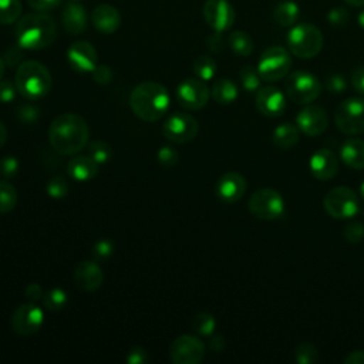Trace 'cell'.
I'll return each instance as SVG.
<instances>
[{
    "instance_id": "cell-1",
    "label": "cell",
    "mask_w": 364,
    "mask_h": 364,
    "mask_svg": "<svg viewBox=\"0 0 364 364\" xmlns=\"http://www.w3.org/2000/svg\"><path fill=\"white\" fill-rule=\"evenodd\" d=\"M90 136L85 119L73 112L55 117L48 128V141L53 149L61 155H75L81 152Z\"/></svg>"
},
{
    "instance_id": "cell-2",
    "label": "cell",
    "mask_w": 364,
    "mask_h": 364,
    "mask_svg": "<svg viewBox=\"0 0 364 364\" xmlns=\"http://www.w3.org/2000/svg\"><path fill=\"white\" fill-rule=\"evenodd\" d=\"M129 105L134 114L146 122L158 121L169 107V94L166 88L155 81L138 84L131 95Z\"/></svg>"
},
{
    "instance_id": "cell-3",
    "label": "cell",
    "mask_w": 364,
    "mask_h": 364,
    "mask_svg": "<svg viewBox=\"0 0 364 364\" xmlns=\"http://www.w3.org/2000/svg\"><path fill=\"white\" fill-rule=\"evenodd\" d=\"M55 21L43 11L21 17L16 26L17 44L26 50L46 48L55 40Z\"/></svg>"
},
{
    "instance_id": "cell-4",
    "label": "cell",
    "mask_w": 364,
    "mask_h": 364,
    "mask_svg": "<svg viewBox=\"0 0 364 364\" xmlns=\"http://www.w3.org/2000/svg\"><path fill=\"white\" fill-rule=\"evenodd\" d=\"M16 88L27 100H38L48 94L53 78L48 68L40 61L28 60L17 67Z\"/></svg>"
},
{
    "instance_id": "cell-5",
    "label": "cell",
    "mask_w": 364,
    "mask_h": 364,
    "mask_svg": "<svg viewBox=\"0 0 364 364\" xmlns=\"http://www.w3.org/2000/svg\"><path fill=\"white\" fill-rule=\"evenodd\" d=\"M323 43L321 31L309 23L293 26L287 33L289 51L299 58L316 57L321 51Z\"/></svg>"
},
{
    "instance_id": "cell-6",
    "label": "cell",
    "mask_w": 364,
    "mask_h": 364,
    "mask_svg": "<svg viewBox=\"0 0 364 364\" xmlns=\"http://www.w3.org/2000/svg\"><path fill=\"white\" fill-rule=\"evenodd\" d=\"M291 68V55L290 53L280 46H272L266 48L257 63V71L263 81L272 82L279 81L290 73Z\"/></svg>"
},
{
    "instance_id": "cell-7",
    "label": "cell",
    "mask_w": 364,
    "mask_h": 364,
    "mask_svg": "<svg viewBox=\"0 0 364 364\" xmlns=\"http://www.w3.org/2000/svg\"><path fill=\"white\" fill-rule=\"evenodd\" d=\"M286 95L297 104H310L321 92L318 78L309 71H294L287 74L284 81Z\"/></svg>"
},
{
    "instance_id": "cell-8",
    "label": "cell",
    "mask_w": 364,
    "mask_h": 364,
    "mask_svg": "<svg viewBox=\"0 0 364 364\" xmlns=\"http://www.w3.org/2000/svg\"><path fill=\"white\" fill-rule=\"evenodd\" d=\"M323 206L334 219H350L361 209L357 193L347 186H336L330 189L323 199Z\"/></svg>"
},
{
    "instance_id": "cell-9",
    "label": "cell",
    "mask_w": 364,
    "mask_h": 364,
    "mask_svg": "<svg viewBox=\"0 0 364 364\" xmlns=\"http://www.w3.org/2000/svg\"><path fill=\"white\" fill-rule=\"evenodd\" d=\"M247 208L253 216L262 220H274L284 213V199L276 189L262 188L252 193Z\"/></svg>"
},
{
    "instance_id": "cell-10",
    "label": "cell",
    "mask_w": 364,
    "mask_h": 364,
    "mask_svg": "<svg viewBox=\"0 0 364 364\" xmlns=\"http://www.w3.org/2000/svg\"><path fill=\"white\" fill-rule=\"evenodd\" d=\"M334 122L343 134L358 135L364 132V100L347 98L341 101L334 111Z\"/></svg>"
},
{
    "instance_id": "cell-11",
    "label": "cell",
    "mask_w": 364,
    "mask_h": 364,
    "mask_svg": "<svg viewBox=\"0 0 364 364\" xmlns=\"http://www.w3.org/2000/svg\"><path fill=\"white\" fill-rule=\"evenodd\" d=\"M199 131L198 121L185 112H176L166 118L162 132L164 136L175 144H185L192 141Z\"/></svg>"
},
{
    "instance_id": "cell-12",
    "label": "cell",
    "mask_w": 364,
    "mask_h": 364,
    "mask_svg": "<svg viewBox=\"0 0 364 364\" xmlns=\"http://www.w3.org/2000/svg\"><path fill=\"white\" fill-rule=\"evenodd\" d=\"M169 355L173 364H198L205 357V346L198 337L183 334L172 341Z\"/></svg>"
},
{
    "instance_id": "cell-13",
    "label": "cell",
    "mask_w": 364,
    "mask_h": 364,
    "mask_svg": "<svg viewBox=\"0 0 364 364\" xmlns=\"http://www.w3.org/2000/svg\"><path fill=\"white\" fill-rule=\"evenodd\" d=\"M210 97L208 85L200 78L183 80L176 88V100L179 105L186 109H200L203 108Z\"/></svg>"
},
{
    "instance_id": "cell-14",
    "label": "cell",
    "mask_w": 364,
    "mask_h": 364,
    "mask_svg": "<svg viewBox=\"0 0 364 364\" xmlns=\"http://www.w3.org/2000/svg\"><path fill=\"white\" fill-rule=\"evenodd\" d=\"M44 314L34 303H24L18 306L11 316V328L20 336L36 334L43 326Z\"/></svg>"
},
{
    "instance_id": "cell-15",
    "label": "cell",
    "mask_w": 364,
    "mask_h": 364,
    "mask_svg": "<svg viewBox=\"0 0 364 364\" xmlns=\"http://www.w3.org/2000/svg\"><path fill=\"white\" fill-rule=\"evenodd\" d=\"M235 9L228 0H206L203 4V18L218 33L230 28L235 23Z\"/></svg>"
},
{
    "instance_id": "cell-16",
    "label": "cell",
    "mask_w": 364,
    "mask_h": 364,
    "mask_svg": "<svg viewBox=\"0 0 364 364\" xmlns=\"http://www.w3.org/2000/svg\"><path fill=\"white\" fill-rule=\"evenodd\" d=\"M296 125L300 132L309 136H317L327 129L328 118L321 107L307 104L296 115Z\"/></svg>"
},
{
    "instance_id": "cell-17",
    "label": "cell",
    "mask_w": 364,
    "mask_h": 364,
    "mask_svg": "<svg viewBox=\"0 0 364 364\" xmlns=\"http://www.w3.org/2000/svg\"><path fill=\"white\" fill-rule=\"evenodd\" d=\"M255 104L257 111L269 118L280 117L286 109V100L283 92L273 85L260 87L256 91Z\"/></svg>"
},
{
    "instance_id": "cell-18",
    "label": "cell",
    "mask_w": 364,
    "mask_h": 364,
    "mask_svg": "<svg viewBox=\"0 0 364 364\" xmlns=\"http://www.w3.org/2000/svg\"><path fill=\"white\" fill-rule=\"evenodd\" d=\"M247 183L243 175L235 171L225 172L216 182V196L225 203H235L243 198Z\"/></svg>"
},
{
    "instance_id": "cell-19",
    "label": "cell",
    "mask_w": 364,
    "mask_h": 364,
    "mask_svg": "<svg viewBox=\"0 0 364 364\" xmlns=\"http://www.w3.org/2000/svg\"><path fill=\"white\" fill-rule=\"evenodd\" d=\"M309 169L318 181H328L336 176L338 171V159L331 149L320 148L310 156Z\"/></svg>"
},
{
    "instance_id": "cell-20",
    "label": "cell",
    "mask_w": 364,
    "mask_h": 364,
    "mask_svg": "<svg viewBox=\"0 0 364 364\" xmlns=\"http://www.w3.org/2000/svg\"><path fill=\"white\" fill-rule=\"evenodd\" d=\"M67 58L70 65L80 73H88L97 67V51L91 43L84 40L71 44Z\"/></svg>"
},
{
    "instance_id": "cell-21",
    "label": "cell",
    "mask_w": 364,
    "mask_h": 364,
    "mask_svg": "<svg viewBox=\"0 0 364 364\" xmlns=\"http://www.w3.org/2000/svg\"><path fill=\"white\" fill-rule=\"evenodd\" d=\"M104 280L102 270L95 260H84L74 270V283L82 291H95Z\"/></svg>"
},
{
    "instance_id": "cell-22",
    "label": "cell",
    "mask_w": 364,
    "mask_h": 364,
    "mask_svg": "<svg viewBox=\"0 0 364 364\" xmlns=\"http://www.w3.org/2000/svg\"><path fill=\"white\" fill-rule=\"evenodd\" d=\"M91 20L94 27L104 34H112L121 26V14L112 4L97 6L91 14Z\"/></svg>"
},
{
    "instance_id": "cell-23",
    "label": "cell",
    "mask_w": 364,
    "mask_h": 364,
    "mask_svg": "<svg viewBox=\"0 0 364 364\" xmlns=\"http://www.w3.org/2000/svg\"><path fill=\"white\" fill-rule=\"evenodd\" d=\"M61 21L70 34H80L87 27V10L78 1L67 3L61 11Z\"/></svg>"
},
{
    "instance_id": "cell-24",
    "label": "cell",
    "mask_w": 364,
    "mask_h": 364,
    "mask_svg": "<svg viewBox=\"0 0 364 364\" xmlns=\"http://www.w3.org/2000/svg\"><path fill=\"white\" fill-rule=\"evenodd\" d=\"M341 161L351 169H364V141L360 138H347L340 146Z\"/></svg>"
},
{
    "instance_id": "cell-25",
    "label": "cell",
    "mask_w": 364,
    "mask_h": 364,
    "mask_svg": "<svg viewBox=\"0 0 364 364\" xmlns=\"http://www.w3.org/2000/svg\"><path fill=\"white\" fill-rule=\"evenodd\" d=\"M67 171L73 179L78 182H87L97 175L98 164L90 155L75 156L68 162Z\"/></svg>"
},
{
    "instance_id": "cell-26",
    "label": "cell",
    "mask_w": 364,
    "mask_h": 364,
    "mask_svg": "<svg viewBox=\"0 0 364 364\" xmlns=\"http://www.w3.org/2000/svg\"><path fill=\"white\" fill-rule=\"evenodd\" d=\"M299 138H300V129L297 128V125L291 122L280 124L272 132V142L279 149L293 148L299 142Z\"/></svg>"
},
{
    "instance_id": "cell-27",
    "label": "cell",
    "mask_w": 364,
    "mask_h": 364,
    "mask_svg": "<svg viewBox=\"0 0 364 364\" xmlns=\"http://www.w3.org/2000/svg\"><path fill=\"white\" fill-rule=\"evenodd\" d=\"M237 87L236 84L229 80V78H219L213 82L212 90H210V95L212 98L222 105H229L232 104L236 98H237Z\"/></svg>"
},
{
    "instance_id": "cell-28",
    "label": "cell",
    "mask_w": 364,
    "mask_h": 364,
    "mask_svg": "<svg viewBox=\"0 0 364 364\" xmlns=\"http://www.w3.org/2000/svg\"><path fill=\"white\" fill-rule=\"evenodd\" d=\"M300 16L299 4L291 0H284L276 4L273 9V18L282 27H293Z\"/></svg>"
},
{
    "instance_id": "cell-29",
    "label": "cell",
    "mask_w": 364,
    "mask_h": 364,
    "mask_svg": "<svg viewBox=\"0 0 364 364\" xmlns=\"http://www.w3.org/2000/svg\"><path fill=\"white\" fill-rule=\"evenodd\" d=\"M228 43H229L230 50H232L236 55L247 57V55H250L252 51H253V40H252V37H250L247 33L240 31V30L232 31V33L229 34Z\"/></svg>"
},
{
    "instance_id": "cell-30",
    "label": "cell",
    "mask_w": 364,
    "mask_h": 364,
    "mask_svg": "<svg viewBox=\"0 0 364 364\" xmlns=\"http://www.w3.org/2000/svg\"><path fill=\"white\" fill-rule=\"evenodd\" d=\"M193 73L202 81L212 80L216 74V63L209 55H199L193 61Z\"/></svg>"
},
{
    "instance_id": "cell-31",
    "label": "cell",
    "mask_w": 364,
    "mask_h": 364,
    "mask_svg": "<svg viewBox=\"0 0 364 364\" xmlns=\"http://www.w3.org/2000/svg\"><path fill=\"white\" fill-rule=\"evenodd\" d=\"M17 191L6 181H0V213H7L13 210L17 205Z\"/></svg>"
},
{
    "instance_id": "cell-32",
    "label": "cell",
    "mask_w": 364,
    "mask_h": 364,
    "mask_svg": "<svg viewBox=\"0 0 364 364\" xmlns=\"http://www.w3.org/2000/svg\"><path fill=\"white\" fill-rule=\"evenodd\" d=\"M21 14L20 0H0V24H11Z\"/></svg>"
},
{
    "instance_id": "cell-33",
    "label": "cell",
    "mask_w": 364,
    "mask_h": 364,
    "mask_svg": "<svg viewBox=\"0 0 364 364\" xmlns=\"http://www.w3.org/2000/svg\"><path fill=\"white\" fill-rule=\"evenodd\" d=\"M68 301V296L63 289L54 287L51 290H48L44 296H43V303L44 306L51 310V311H58L63 310L67 306Z\"/></svg>"
},
{
    "instance_id": "cell-34",
    "label": "cell",
    "mask_w": 364,
    "mask_h": 364,
    "mask_svg": "<svg viewBox=\"0 0 364 364\" xmlns=\"http://www.w3.org/2000/svg\"><path fill=\"white\" fill-rule=\"evenodd\" d=\"M239 78L247 92H256L260 88L262 77L259 75V71L255 70L252 65H243L239 71Z\"/></svg>"
},
{
    "instance_id": "cell-35",
    "label": "cell",
    "mask_w": 364,
    "mask_h": 364,
    "mask_svg": "<svg viewBox=\"0 0 364 364\" xmlns=\"http://www.w3.org/2000/svg\"><path fill=\"white\" fill-rule=\"evenodd\" d=\"M294 361L299 364H314L318 361V350L311 343H300L294 350Z\"/></svg>"
},
{
    "instance_id": "cell-36",
    "label": "cell",
    "mask_w": 364,
    "mask_h": 364,
    "mask_svg": "<svg viewBox=\"0 0 364 364\" xmlns=\"http://www.w3.org/2000/svg\"><path fill=\"white\" fill-rule=\"evenodd\" d=\"M216 327V320L209 313H198L192 320V328L200 336H210Z\"/></svg>"
},
{
    "instance_id": "cell-37",
    "label": "cell",
    "mask_w": 364,
    "mask_h": 364,
    "mask_svg": "<svg viewBox=\"0 0 364 364\" xmlns=\"http://www.w3.org/2000/svg\"><path fill=\"white\" fill-rule=\"evenodd\" d=\"M88 155L100 165L105 164L111 158V148L104 141H92L88 145Z\"/></svg>"
},
{
    "instance_id": "cell-38",
    "label": "cell",
    "mask_w": 364,
    "mask_h": 364,
    "mask_svg": "<svg viewBox=\"0 0 364 364\" xmlns=\"http://www.w3.org/2000/svg\"><path fill=\"white\" fill-rule=\"evenodd\" d=\"M47 193L51 198H55V199L64 198L68 193V183H67V181L64 178H61V176L51 178L48 181V183H47Z\"/></svg>"
},
{
    "instance_id": "cell-39",
    "label": "cell",
    "mask_w": 364,
    "mask_h": 364,
    "mask_svg": "<svg viewBox=\"0 0 364 364\" xmlns=\"http://www.w3.org/2000/svg\"><path fill=\"white\" fill-rule=\"evenodd\" d=\"M114 243L109 239H100L98 242H95L94 247H92V255L95 260H107L112 256L114 253Z\"/></svg>"
},
{
    "instance_id": "cell-40",
    "label": "cell",
    "mask_w": 364,
    "mask_h": 364,
    "mask_svg": "<svg viewBox=\"0 0 364 364\" xmlns=\"http://www.w3.org/2000/svg\"><path fill=\"white\" fill-rule=\"evenodd\" d=\"M343 236L350 243H358L364 239V225L361 222L348 223L343 229Z\"/></svg>"
},
{
    "instance_id": "cell-41",
    "label": "cell",
    "mask_w": 364,
    "mask_h": 364,
    "mask_svg": "<svg viewBox=\"0 0 364 364\" xmlns=\"http://www.w3.org/2000/svg\"><path fill=\"white\" fill-rule=\"evenodd\" d=\"M178 158H179L178 151L169 145L162 146L158 151V161L164 166H173L178 162Z\"/></svg>"
},
{
    "instance_id": "cell-42",
    "label": "cell",
    "mask_w": 364,
    "mask_h": 364,
    "mask_svg": "<svg viewBox=\"0 0 364 364\" xmlns=\"http://www.w3.org/2000/svg\"><path fill=\"white\" fill-rule=\"evenodd\" d=\"M327 20L334 27H343L348 21V13L344 7H333L327 13Z\"/></svg>"
},
{
    "instance_id": "cell-43",
    "label": "cell",
    "mask_w": 364,
    "mask_h": 364,
    "mask_svg": "<svg viewBox=\"0 0 364 364\" xmlns=\"http://www.w3.org/2000/svg\"><path fill=\"white\" fill-rule=\"evenodd\" d=\"M326 87L328 91L334 92V94H340L344 92L347 88V82L344 80L343 75L338 74H331L327 80H326Z\"/></svg>"
},
{
    "instance_id": "cell-44",
    "label": "cell",
    "mask_w": 364,
    "mask_h": 364,
    "mask_svg": "<svg viewBox=\"0 0 364 364\" xmlns=\"http://www.w3.org/2000/svg\"><path fill=\"white\" fill-rule=\"evenodd\" d=\"M18 171V161L14 156H4L0 161V173L3 176H13Z\"/></svg>"
},
{
    "instance_id": "cell-45",
    "label": "cell",
    "mask_w": 364,
    "mask_h": 364,
    "mask_svg": "<svg viewBox=\"0 0 364 364\" xmlns=\"http://www.w3.org/2000/svg\"><path fill=\"white\" fill-rule=\"evenodd\" d=\"M16 84L13 85L10 81L7 80H0V102H10L14 100L16 95Z\"/></svg>"
},
{
    "instance_id": "cell-46",
    "label": "cell",
    "mask_w": 364,
    "mask_h": 364,
    "mask_svg": "<svg viewBox=\"0 0 364 364\" xmlns=\"http://www.w3.org/2000/svg\"><path fill=\"white\" fill-rule=\"evenodd\" d=\"M27 3L36 11L46 13V11H50V10L55 9L57 6H60L61 0H27Z\"/></svg>"
},
{
    "instance_id": "cell-47",
    "label": "cell",
    "mask_w": 364,
    "mask_h": 364,
    "mask_svg": "<svg viewBox=\"0 0 364 364\" xmlns=\"http://www.w3.org/2000/svg\"><path fill=\"white\" fill-rule=\"evenodd\" d=\"M91 73L98 84H108L112 80V71L107 65H97Z\"/></svg>"
},
{
    "instance_id": "cell-48",
    "label": "cell",
    "mask_w": 364,
    "mask_h": 364,
    "mask_svg": "<svg viewBox=\"0 0 364 364\" xmlns=\"http://www.w3.org/2000/svg\"><path fill=\"white\" fill-rule=\"evenodd\" d=\"M127 361L129 364H145L148 361V353L141 347H134L129 350Z\"/></svg>"
},
{
    "instance_id": "cell-49",
    "label": "cell",
    "mask_w": 364,
    "mask_h": 364,
    "mask_svg": "<svg viewBox=\"0 0 364 364\" xmlns=\"http://www.w3.org/2000/svg\"><path fill=\"white\" fill-rule=\"evenodd\" d=\"M351 84L358 94L364 95V67L355 68V71L351 75Z\"/></svg>"
},
{
    "instance_id": "cell-50",
    "label": "cell",
    "mask_w": 364,
    "mask_h": 364,
    "mask_svg": "<svg viewBox=\"0 0 364 364\" xmlns=\"http://www.w3.org/2000/svg\"><path fill=\"white\" fill-rule=\"evenodd\" d=\"M18 117L24 122H33L38 117V111L33 105H23L18 109Z\"/></svg>"
},
{
    "instance_id": "cell-51",
    "label": "cell",
    "mask_w": 364,
    "mask_h": 364,
    "mask_svg": "<svg viewBox=\"0 0 364 364\" xmlns=\"http://www.w3.org/2000/svg\"><path fill=\"white\" fill-rule=\"evenodd\" d=\"M24 294H26L27 300L31 301V303H36L37 300L43 299V290H41V287H40L37 283L28 284V286L26 287V290H24Z\"/></svg>"
},
{
    "instance_id": "cell-52",
    "label": "cell",
    "mask_w": 364,
    "mask_h": 364,
    "mask_svg": "<svg viewBox=\"0 0 364 364\" xmlns=\"http://www.w3.org/2000/svg\"><path fill=\"white\" fill-rule=\"evenodd\" d=\"M343 361L346 364H364V350H355L348 353Z\"/></svg>"
},
{
    "instance_id": "cell-53",
    "label": "cell",
    "mask_w": 364,
    "mask_h": 364,
    "mask_svg": "<svg viewBox=\"0 0 364 364\" xmlns=\"http://www.w3.org/2000/svg\"><path fill=\"white\" fill-rule=\"evenodd\" d=\"M208 47L212 50V51H219L222 48V38H220V33L215 31L213 36H210L208 38Z\"/></svg>"
},
{
    "instance_id": "cell-54",
    "label": "cell",
    "mask_w": 364,
    "mask_h": 364,
    "mask_svg": "<svg viewBox=\"0 0 364 364\" xmlns=\"http://www.w3.org/2000/svg\"><path fill=\"white\" fill-rule=\"evenodd\" d=\"M223 346H225V340H223L222 336H215V337L210 340V347H212L213 350H216V351L222 350Z\"/></svg>"
},
{
    "instance_id": "cell-55",
    "label": "cell",
    "mask_w": 364,
    "mask_h": 364,
    "mask_svg": "<svg viewBox=\"0 0 364 364\" xmlns=\"http://www.w3.org/2000/svg\"><path fill=\"white\" fill-rule=\"evenodd\" d=\"M6 141H7V129L3 125V122L0 121V148L6 144Z\"/></svg>"
},
{
    "instance_id": "cell-56",
    "label": "cell",
    "mask_w": 364,
    "mask_h": 364,
    "mask_svg": "<svg viewBox=\"0 0 364 364\" xmlns=\"http://www.w3.org/2000/svg\"><path fill=\"white\" fill-rule=\"evenodd\" d=\"M348 6H353V7H361L364 6V0H344Z\"/></svg>"
},
{
    "instance_id": "cell-57",
    "label": "cell",
    "mask_w": 364,
    "mask_h": 364,
    "mask_svg": "<svg viewBox=\"0 0 364 364\" xmlns=\"http://www.w3.org/2000/svg\"><path fill=\"white\" fill-rule=\"evenodd\" d=\"M358 24H360V27L364 30V10L358 14Z\"/></svg>"
},
{
    "instance_id": "cell-58",
    "label": "cell",
    "mask_w": 364,
    "mask_h": 364,
    "mask_svg": "<svg viewBox=\"0 0 364 364\" xmlns=\"http://www.w3.org/2000/svg\"><path fill=\"white\" fill-rule=\"evenodd\" d=\"M4 67H6V64H4V60L0 57V80L3 78V74H4Z\"/></svg>"
},
{
    "instance_id": "cell-59",
    "label": "cell",
    "mask_w": 364,
    "mask_h": 364,
    "mask_svg": "<svg viewBox=\"0 0 364 364\" xmlns=\"http://www.w3.org/2000/svg\"><path fill=\"white\" fill-rule=\"evenodd\" d=\"M360 193H361V196H363V199H364V181H363L361 185H360Z\"/></svg>"
},
{
    "instance_id": "cell-60",
    "label": "cell",
    "mask_w": 364,
    "mask_h": 364,
    "mask_svg": "<svg viewBox=\"0 0 364 364\" xmlns=\"http://www.w3.org/2000/svg\"><path fill=\"white\" fill-rule=\"evenodd\" d=\"M73 1H81V0H73Z\"/></svg>"
},
{
    "instance_id": "cell-61",
    "label": "cell",
    "mask_w": 364,
    "mask_h": 364,
    "mask_svg": "<svg viewBox=\"0 0 364 364\" xmlns=\"http://www.w3.org/2000/svg\"><path fill=\"white\" fill-rule=\"evenodd\" d=\"M363 213H364V209H363Z\"/></svg>"
}]
</instances>
